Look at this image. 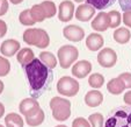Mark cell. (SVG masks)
<instances>
[{"instance_id": "obj_42", "label": "cell", "mask_w": 131, "mask_h": 127, "mask_svg": "<svg viewBox=\"0 0 131 127\" xmlns=\"http://www.w3.org/2000/svg\"><path fill=\"white\" fill-rule=\"evenodd\" d=\"M56 127H67V126H65V125H58V126H56Z\"/></svg>"}, {"instance_id": "obj_21", "label": "cell", "mask_w": 131, "mask_h": 127, "mask_svg": "<svg viewBox=\"0 0 131 127\" xmlns=\"http://www.w3.org/2000/svg\"><path fill=\"white\" fill-rule=\"evenodd\" d=\"M6 127H23V119L16 113H9L5 117Z\"/></svg>"}, {"instance_id": "obj_32", "label": "cell", "mask_w": 131, "mask_h": 127, "mask_svg": "<svg viewBox=\"0 0 131 127\" xmlns=\"http://www.w3.org/2000/svg\"><path fill=\"white\" fill-rule=\"evenodd\" d=\"M119 77L123 79L126 89H131V74H129V72H124V74H122Z\"/></svg>"}, {"instance_id": "obj_30", "label": "cell", "mask_w": 131, "mask_h": 127, "mask_svg": "<svg viewBox=\"0 0 131 127\" xmlns=\"http://www.w3.org/2000/svg\"><path fill=\"white\" fill-rule=\"evenodd\" d=\"M10 70V63L8 60H6L5 57L0 56V77L7 76L8 72Z\"/></svg>"}, {"instance_id": "obj_15", "label": "cell", "mask_w": 131, "mask_h": 127, "mask_svg": "<svg viewBox=\"0 0 131 127\" xmlns=\"http://www.w3.org/2000/svg\"><path fill=\"white\" fill-rule=\"evenodd\" d=\"M103 43H104V40L102 38V35L99 34V33H92L86 39V47L91 51L100 50L103 47Z\"/></svg>"}, {"instance_id": "obj_10", "label": "cell", "mask_w": 131, "mask_h": 127, "mask_svg": "<svg viewBox=\"0 0 131 127\" xmlns=\"http://www.w3.org/2000/svg\"><path fill=\"white\" fill-rule=\"evenodd\" d=\"M95 10L96 8L93 7L91 4H82V5L78 6L75 10V17H77V20L81 21V22L89 21L95 15Z\"/></svg>"}, {"instance_id": "obj_3", "label": "cell", "mask_w": 131, "mask_h": 127, "mask_svg": "<svg viewBox=\"0 0 131 127\" xmlns=\"http://www.w3.org/2000/svg\"><path fill=\"white\" fill-rule=\"evenodd\" d=\"M23 41L29 46L45 49L50 44L49 34L42 28H29L23 33Z\"/></svg>"}, {"instance_id": "obj_35", "label": "cell", "mask_w": 131, "mask_h": 127, "mask_svg": "<svg viewBox=\"0 0 131 127\" xmlns=\"http://www.w3.org/2000/svg\"><path fill=\"white\" fill-rule=\"evenodd\" d=\"M121 8L125 12V11H131V0H118Z\"/></svg>"}, {"instance_id": "obj_23", "label": "cell", "mask_w": 131, "mask_h": 127, "mask_svg": "<svg viewBox=\"0 0 131 127\" xmlns=\"http://www.w3.org/2000/svg\"><path fill=\"white\" fill-rule=\"evenodd\" d=\"M30 12H31V15L34 17V20L36 22H42L47 19V15H45V12L43 10L42 5L38 4V5H34L31 8H30Z\"/></svg>"}, {"instance_id": "obj_20", "label": "cell", "mask_w": 131, "mask_h": 127, "mask_svg": "<svg viewBox=\"0 0 131 127\" xmlns=\"http://www.w3.org/2000/svg\"><path fill=\"white\" fill-rule=\"evenodd\" d=\"M26 121L31 127L40 126V125L44 121V112H43V110L42 108H38L35 113H32V114H30V115H27V117H26Z\"/></svg>"}, {"instance_id": "obj_34", "label": "cell", "mask_w": 131, "mask_h": 127, "mask_svg": "<svg viewBox=\"0 0 131 127\" xmlns=\"http://www.w3.org/2000/svg\"><path fill=\"white\" fill-rule=\"evenodd\" d=\"M8 11V0H0V16H3Z\"/></svg>"}, {"instance_id": "obj_4", "label": "cell", "mask_w": 131, "mask_h": 127, "mask_svg": "<svg viewBox=\"0 0 131 127\" xmlns=\"http://www.w3.org/2000/svg\"><path fill=\"white\" fill-rule=\"evenodd\" d=\"M52 117L57 121H65L71 115V102L62 97H53L50 100Z\"/></svg>"}, {"instance_id": "obj_39", "label": "cell", "mask_w": 131, "mask_h": 127, "mask_svg": "<svg viewBox=\"0 0 131 127\" xmlns=\"http://www.w3.org/2000/svg\"><path fill=\"white\" fill-rule=\"evenodd\" d=\"M12 4H14V5H17V4H21L23 1V0H9Z\"/></svg>"}, {"instance_id": "obj_1", "label": "cell", "mask_w": 131, "mask_h": 127, "mask_svg": "<svg viewBox=\"0 0 131 127\" xmlns=\"http://www.w3.org/2000/svg\"><path fill=\"white\" fill-rule=\"evenodd\" d=\"M26 76L30 85V95L32 98H38L50 87L53 79L52 69L44 64L38 58H34L23 67Z\"/></svg>"}, {"instance_id": "obj_31", "label": "cell", "mask_w": 131, "mask_h": 127, "mask_svg": "<svg viewBox=\"0 0 131 127\" xmlns=\"http://www.w3.org/2000/svg\"><path fill=\"white\" fill-rule=\"evenodd\" d=\"M72 127H92L91 126V122H89V120L87 121L85 118H75V119L73 120V122H72Z\"/></svg>"}, {"instance_id": "obj_19", "label": "cell", "mask_w": 131, "mask_h": 127, "mask_svg": "<svg viewBox=\"0 0 131 127\" xmlns=\"http://www.w3.org/2000/svg\"><path fill=\"white\" fill-rule=\"evenodd\" d=\"M35 58L34 51L30 48H22L21 50H19L17 52V62L20 63L22 67H25L26 64L30 63Z\"/></svg>"}, {"instance_id": "obj_11", "label": "cell", "mask_w": 131, "mask_h": 127, "mask_svg": "<svg viewBox=\"0 0 131 127\" xmlns=\"http://www.w3.org/2000/svg\"><path fill=\"white\" fill-rule=\"evenodd\" d=\"M91 26L95 32H104V30H107L110 27L108 13H104L102 11L100 13H97V15L91 22Z\"/></svg>"}, {"instance_id": "obj_36", "label": "cell", "mask_w": 131, "mask_h": 127, "mask_svg": "<svg viewBox=\"0 0 131 127\" xmlns=\"http://www.w3.org/2000/svg\"><path fill=\"white\" fill-rule=\"evenodd\" d=\"M6 33H7V25H6L5 21L0 20V38L5 36Z\"/></svg>"}, {"instance_id": "obj_33", "label": "cell", "mask_w": 131, "mask_h": 127, "mask_svg": "<svg viewBox=\"0 0 131 127\" xmlns=\"http://www.w3.org/2000/svg\"><path fill=\"white\" fill-rule=\"evenodd\" d=\"M123 23L131 28V11H125L123 13Z\"/></svg>"}, {"instance_id": "obj_9", "label": "cell", "mask_w": 131, "mask_h": 127, "mask_svg": "<svg viewBox=\"0 0 131 127\" xmlns=\"http://www.w3.org/2000/svg\"><path fill=\"white\" fill-rule=\"evenodd\" d=\"M74 15V4L70 0H64L58 7V19L63 22H69Z\"/></svg>"}, {"instance_id": "obj_25", "label": "cell", "mask_w": 131, "mask_h": 127, "mask_svg": "<svg viewBox=\"0 0 131 127\" xmlns=\"http://www.w3.org/2000/svg\"><path fill=\"white\" fill-rule=\"evenodd\" d=\"M19 20H20L21 25L23 26H32L36 23V21L34 20V17L31 15V12L30 10H25L20 13L19 15Z\"/></svg>"}, {"instance_id": "obj_24", "label": "cell", "mask_w": 131, "mask_h": 127, "mask_svg": "<svg viewBox=\"0 0 131 127\" xmlns=\"http://www.w3.org/2000/svg\"><path fill=\"white\" fill-rule=\"evenodd\" d=\"M87 4H91L93 7H95L96 10L103 11L109 8L111 5H114L116 3V0H86Z\"/></svg>"}, {"instance_id": "obj_41", "label": "cell", "mask_w": 131, "mask_h": 127, "mask_svg": "<svg viewBox=\"0 0 131 127\" xmlns=\"http://www.w3.org/2000/svg\"><path fill=\"white\" fill-rule=\"evenodd\" d=\"M75 3H82V1H85V0H74Z\"/></svg>"}, {"instance_id": "obj_13", "label": "cell", "mask_w": 131, "mask_h": 127, "mask_svg": "<svg viewBox=\"0 0 131 127\" xmlns=\"http://www.w3.org/2000/svg\"><path fill=\"white\" fill-rule=\"evenodd\" d=\"M92 71V64L88 61H79L72 68V75L75 78H84Z\"/></svg>"}, {"instance_id": "obj_28", "label": "cell", "mask_w": 131, "mask_h": 127, "mask_svg": "<svg viewBox=\"0 0 131 127\" xmlns=\"http://www.w3.org/2000/svg\"><path fill=\"white\" fill-rule=\"evenodd\" d=\"M88 120L91 122L92 127H103V125H104L103 115L101 113H93V114L89 115Z\"/></svg>"}, {"instance_id": "obj_14", "label": "cell", "mask_w": 131, "mask_h": 127, "mask_svg": "<svg viewBox=\"0 0 131 127\" xmlns=\"http://www.w3.org/2000/svg\"><path fill=\"white\" fill-rule=\"evenodd\" d=\"M19 50H20V42L16 40H13V39L4 41L3 44L0 46V51H1V54H3L4 56H7V57L14 56Z\"/></svg>"}, {"instance_id": "obj_12", "label": "cell", "mask_w": 131, "mask_h": 127, "mask_svg": "<svg viewBox=\"0 0 131 127\" xmlns=\"http://www.w3.org/2000/svg\"><path fill=\"white\" fill-rule=\"evenodd\" d=\"M19 108H20L21 114L27 117V115H30V114H32V113H35L38 108H41V107H40L38 102L36 100V98L31 97V98H26V99H23L22 102L20 103Z\"/></svg>"}, {"instance_id": "obj_40", "label": "cell", "mask_w": 131, "mask_h": 127, "mask_svg": "<svg viewBox=\"0 0 131 127\" xmlns=\"http://www.w3.org/2000/svg\"><path fill=\"white\" fill-rule=\"evenodd\" d=\"M3 91H4V83L0 80V93L3 92Z\"/></svg>"}, {"instance_id": "obj_27", "label": "cell", "mask_w": 131, "mask_h": 127, "mask_svg": "<svg viewBox=\"0 0 131 127\" xmlns=\"http://www.w3.org/2000/svg\"><path fill=\"white\" fill-rule=\"evenodd\" d=\"M41 5H42L43 10H44V12H45L47 19L52 17V16H54V15H56L57 10H56V5H54L52 1H50V0H45V1L41 3Z\"/></svg>"}, {"instance_id": "obj_6", "label": "cell", "mask_w": 131, "mask_h": 127, "mask_svg": "<svg viewBox=\"0 0 131 127\" xmlns=\"http://www.w3.org/2000/svg\"><path fill=\"white\" fill-rule=\"evenodd\" d=\"M57 91L65 97H73L79 92V83L74 78L64 76L57 83Z\"/></svg>"}, {"instance_id": "obj_8", "label": "cell", "mask_w": 131, "mask_h": 127, "mask_svg": "<svg viewBox=\"0 0 131 127\" xmlns=\"http://www.w3.org/2000/svg\"><path fill=\"white\" fill-rule=\"evenodd\" d=\"M63 35L71 42H80L85 36V30L77 25H69L63 29Z\"/></svg>"}, {"instance_id": "obj_29", "label": "cell", "mask_w": 131, "mask_h": 127, "mask_svg": "<svg viewBox=\"0 0 131 127\" xmlns=\"http://www.w3.org/2000/svg\"><path fill=\"white\" fill-rule=\"evenodd\" d=\"M109 16V23H110L111 28H116L121 23V13H118L117 11H111L108 13Z\"/></svg>"}, {"instance_id": "obj_38", "label": "cell", "mask_w": 131, "mask_h": 127, "mask_svg": "<svg viewBox=\"0 0 131 127\" xmlns=\"http://www.w3.org/2000/svg\"><path fill=\"white\" fill-rule=\"evenodd\" d=\"M5 114V106H4L1 103H0V118Z\"/></svg>"}, {"instance_id": "obj_37", "label": "cell", "mask_w": 131, "mask_h": 127, "mask_svg": "<svg viewBox=\"0 0 131 127\" xmlns=\"http://www.w3.org/2000/svg\"><path fill=\"white\" fill-rule=\"evenodd\" d=\"M124 103L129 106H131V91H128V92L124 95Z\"/></svg>"}, {"instance_id": "obj_26", "label": "cell", "mask_w": 131, "mask_h": 127, "mask_svg": "<svg viewBox=\"0 0 131 127\" xmlns=\"http://www.w3.org/2000/svg\"><path fill=\"white\" fill-rule=\"evenodd\" d=\"M103 83L104 77L100 74H93L88 78V84L91 85V87H94V89H100L103 85Z\"/></svg>"}, {"instance_id": "obj_22", "label": "cell", "mask_w": 131, "mask_h": 127, "mask_svg": "<svg viewBox=\"0 0 131 127\" xmlns=\"http://www.w3.org/2000/svg\"><path fill=\"white\" fill-rule=\"evenodd\" d=\"M40 60L42 61L47 67L51 68V69H54L56 65H57V60H56L53 54L50 51H42L40 54Z\"/></svg>"}, {"instance_id": "obj_2", "label": "cell", "mask_w": 131, "mask_h": 127, "mask_svg": "<svg viewBox=\"0 0 131 127\" xmlns=\"http://www.w3.org/2000/svg\"><path fill=\"white\" fill-rule=\"evenodd\" d=\"M103 127H131V106H118L104 119Z\"/></svg>"}, {"instance_id": "obj_43", "label": "cell", "mask_w": 131, "mask_h": 127, "mask_svg": "<svg viewBox=\"0 0 131 127\" xmlns=\"http://www.w3.org/2000/svg\"><path fill=\"white\" fill-rule=\"evenodd\" d=\"M0 127H4V126H3V125H0Z\"/></svg>"}, {"instance_id": "obj_16", "label": "cell", "mask_w": 131, "mask_h": 127, "mask_svg": "<svg viewBox=\"0 0 131 127\" xmlns=\"http://www.w3.org/2000/svg\"><path fill=\"white\" fill-rule=\"evenodd\" d=\"M103 102V95L99 90H92L88 91L85 96V103L89 107H96Z\"/></svg>"}, {"instance_id": "obj_7", "label": "cell", "mask_w": 131, "mask_h": 127, "mask_svg": "<svg viewBox=\"0 0 131 127\" xmlns=\"http://www.w3.org/2000/svg\"><path fill=\"white\" fill-rule=\"evenodd\" d=\"M117 55L111 48H103L97 54V62L102 68H111L116 64Z\"/></svg>"}, {"instance_id": "obj_18", "label": "cell", "mask_w": 131, "mask_h": 127, "mask_svg": "<svg viewBox=\"0 0 131 127\" xmlns=\"http://www.w3.org/2000/svg\"><path fill=\"white\" fill-rule=\"evenodd\" d=\"M131 38V32L125 27L117 28L114 32V40L119 44H125L130 41Z\"/></svg>"}, {"instance_id": "obj_5", "label": "cell", "mask_w": 131, "mask_h": 127, "mask_svg": "<svg viewBox=\"0 0 131 127\" xmlns=\"http://www.w3.org/2000/svg\"><path fill=\"white\" fill-rule=\"evenodd\" d=\"M58 60H59V64L63 69H67L73 64L75 61L78 60L79 56V51L74 46L66 44L59 48L57 52Z\"/></svg>"}, {"instance_id": "obj_17", "label": "cell", "mask_w": 131, "mask_h": 127, "mask_svg": "<svg viewBox=\"0 0 131 127\" xmlns=\"http://www.w3.org/2000/svg\"><path fill=\"white\" fill-rule=\"evenodd\" d=\"M125 89H126L125 84H124L123 79L119 76L116 78H113L107 84V90H108L111 95H121Z\"/></svg>"}]
</instances>
